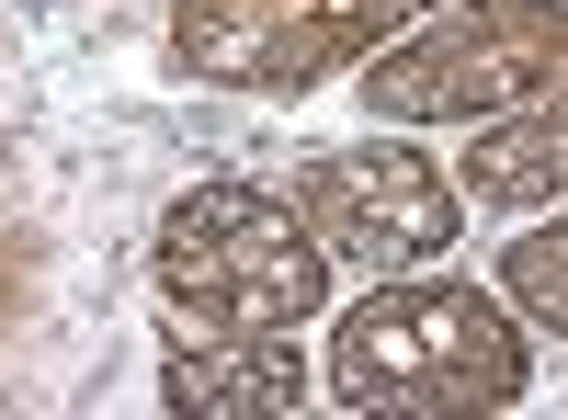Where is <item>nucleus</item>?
<instances>
[{"label": "nucleus", "mask_w": 568, "mask_h": 420, "mask_svg": "<svg viewBox=\"0 0 568 420\" xmlns=\"http://www.w3.org/2000/svg\"><path fill=\"white\" fill-rule=\"evenodd\" d=\"M318 387L364 420H489L535 387V330L478 273H387L353 307H329Z\"/></svg>", "instance_id": "nucleus-1"}, {"label": "nucleus", "mask_w": 568, "mask_h": 420, "mask_svg": "<svg viewBox=\"0 0 568 420\" xmlns=\"http://www.w3.org/2000/svg\"><path fill=\"white\" fill-rule=\"evenodd\" d=\"M149 285L182 330H318L342 307V262L262 182H194L149 239Z\"/></svg>", "instance_id": "nucleus-2"}, {"label": "nucleus", "mask_w": 568, "mask_h": 420, "mask_svg": "<svg viewBox=\"0 0 568 420\" xmlns=\"http://www.w3.org/2000/svg\"><path fill=\"white\" fill-rule=\"evenodd\" d=\"M568 91V0H433L409 34L364 58L375 125H500Z\"/></svg>", "instance_id": "nucleus-3"}, {"label": "nucleus", "mask_w": 568, "mask_h": 420, "mask_svg": "<svg viewBox=\"0 0 568 420\" xmlns=\"http://www.w3.org/2000/svg\"><path fill=\"white\" fill-rule=\"evenodd\" d=\"M284 205L318 227V250L364 273V285H387V273H433L466 250V194L433 148H409V125L387 136H353V148H318L284 171Z\"/></svg>", "instance_id": "nucleus-4"}, {"label": "nucleus", "mask_w": 568, "mask_h": 420, "mask_svg": "<svg viewBox=\"0 0 568 420\" xmlns=\"http://www.w3.org/2000/svg\"><path fill=\"white\" fill-rule=\"evenodd\" d=\"M433 0H171L182 69L227 91H307L342 58H375L387 34H409Z\"/></svg>", "instance_id": "nucleus-5"}, {"label": "nucleus", "mask_w": 568, "mask_h": 420, "mask_svg": "<svg viewBox=\"0 0 568 420\" xmlns=\"http://www.w3.org/2000/svg\"><path fill=\"white\" fill-rule=\"evenodd\" d=\"M318 387L296 330H171L160 341V409L171 420H284Z\"/></svg>", "instance_id": "nucleus-6"}, {"label": "nucleus", "mask_w": 568, "mask_h": 420, "mask_svg": "<svg viewBox=\"0 0 568 420\" xmlns=\"http://www.w3.org/2000/svg\"><path fill=\"white\" fill-rule=\"evenodd\" d=\"M455 194H466V216H546V205H568V91H546V103L500 114V125H466Z\"/></svg>", "instance_id": "nucleus-7"}, {"label": "nucleus", "mask_w": 568, "mask_h": 420, "mask_svg": "<svg viewBox=\"0 0 568 420\" xmlns=\"http://www.w3.org/2000/svg\"><path fill=\"white\" fill-rule=\"evenodd\" d=\"M489 285L524 307V330H557V341H568V205L511 216V239H500V262H489Z\"/></svg>", "instance_id": "nucleus-8"}]
</instances>
